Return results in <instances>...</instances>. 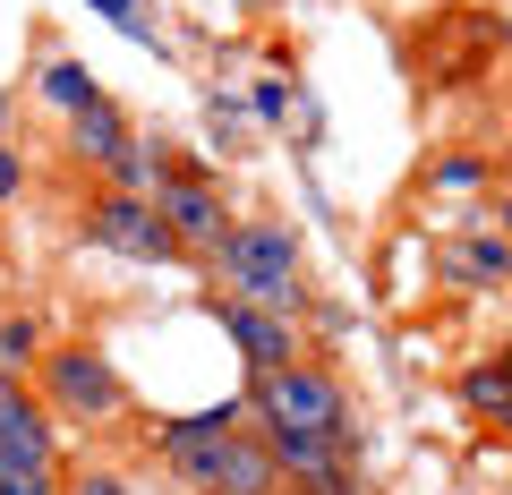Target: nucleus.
Here are the masks:
<instances>
[{"label": "nucleus", "instance_id": "nucleus-1", "mask_svg": "<svg viewBox=\"0 0 512 495\" xmlns=\"http://www.w3.org/2000/svg\"><path fill=\"white\" fill-rule=\"evenodd\" d=\"M214 274L239 308H274L291 316L299 308V231L291 222H231L214 248Z\"/></svg>", "mask_w": 512, "mask_h": 495}, {"label": "nucleus", "instance_id": "nucleus-2", "mask_svg": "<svg viewBox=\"0 0 512 495\" xmlns=\"http://www.w3.org/2000/svg\"><path fill=\"white\" fill-rule=\"evenodd\" d=\"M248 410L265 427H299V436H333V444H359V427H350V393L333 367L316 359H291V367H265L248 385Z\"/></svg>", "mask_w": 512, "mask_h": 495}, {"label": "nucleus", "instance_id": "nucleus-3", "mask_svg": "<svg viewBox=\"0 0 512 495\" xmlns=\"http://www.w3.org/2000/svg\"><path fill=\"white\" fill-rule=\"evenodd\" d=\"M35 376H43V410H69V419H120V410H128L120 367H111L94 342H60V350H43Z\"/></svg>", "mask_w": 512, "mask_h": 495}, {"label": "nucleus", "instance_id": "nucleus-4", "mask_svg": "<svg viewBox=\"0 0 512 495\" xmlns=\"http://www.w3.org/2000/svg\"><path fill=\"white\" fill-rule=\"evenodd\" d=\"M86 239L111 248V257H137V265H180V239L163 231L154 197H120V188L86 197Z\"/></svg>", "mask_w": 512, "mask_h": 495}, {"label": "nucleus", "instance_id": "nucleus-5", "mask_svg": "<svg viewBox=\"0 0 512 495\" xmlns=\"http://www.w3.org/2000/svg\"><path fill=\"white\" fill-rule=\"evenodd\" d=\"M154 214H163V231L180 239V257H214L222 231H231V205H222V188L197 180V171H171V180L154 188Z\"/></svg>", "mask_w": 512, "mask_h": 495}, {"label": "nucleus", "instance_id": "nucleus-6", "mask_svg": "<svg viewBox=\"0 0 512 495\" xmlns=\"http://www.w3.org/2000/svg\"><path fill=\"white\" fill-rule=\"evenodd\" d=\"M197 495H282V470H274V444L256 436V427H231L205 461Z\"/></svg>", "mask_w": 512, "mask_h": 495}, {"label": "nucleus", "instance_id": "nucleus-7", "mask_svg": "<svg viewBox=\"0 0 512 495\" xmlns=\"http://www.w3.org/2000/svg\"><path fill=\"white\" fill-rule=\"evenodd\" d=\"M436 274L453 282V291H495V282H512V239H495V231H444L436 239Z\"/></svg>", "mask_w": 512, "mask_h": 495}, {"label": "nucleus", "instance_id": "nucleus-8", "mask_svg": "<svg viewBox=\"0 0 512 495\" xmlns=\"http://www.w3.org/2000/svg\"><path fill=\"white\" fill-rule=\"evenodd\" d=\"M222 333L239 342V359L265 376V367H291L299 359V342H291V316H274V308H239V299H222Z\"/></svg>", "mask_w": 512, "mask_h": 495}, {"label": "nucleus", "instance_id": "nucleus-9", "mask_svg": "<svg viewBox=\"0 0 512 495\" xmlns=\"http://www.w3.org/2000/svg\"><path fill=\"white\" fill-rule=\"evenodd\" d=\"M231 427H239V402H222V410H197V419H171L154 444H163V461L188 478V487H197V478H205V461H214V444L231 436Z\"/></svg>", "mask_w": 512, "mask_h": 495}, {"label": "nucleus", "instance_id": "nucleus-10", "mask_svg": "<svg viewBox=\"0 0 512 495\" xmlns=\"http://www.w3.org/2000/svg\"><path fill=\"white\" fill-rule=\"evenodd\" d=\"M0 461H60L52 453V410L18 385H0Z\"/></svg>", "mask_w": 512, "mask_h": 495}, {"label": "nucleus", "instance_id": "nucleus-11", "mask_svg": "<svg viewBox=\"0 0 512 495\" xmlns=\"http://www.w3.org/2000/svg\"><path fill=\"white\" fill-rule=\"evenodd\" d=\"M69 146L86 154L94 171H111V163H120L128 146H137V129H128V120H120V103H111V94H103V103H86V111H77V120H69Z\"/></svg>", "mask_w": 512, "mask_h": 495}, {"label": "nucleus", "instance_id": "nucleus-12", "mask_svg": "<svg viewBox=\"0 0 512 495\" xmlns=\"http://www.w3.org/2000/svg\"><path fill=\"white\" fill-rule=\"evenodd\" d=\"M43 94H52V103L69 111V120H77L86 103H103V86H94V69H86V60H52V69H43Z\"/></svg>", "mask_w": 512, "mask_h": 495}, {"label": "nucleus", "instance_id": "nucleus-13", "mask_svg": "<svg viewBox=\"0 0 512 495\" xmlns=\"http://www.w3.org/2000/svg\"><path fill=\"white\" fill-rule=\"evenodd\" d=\"M35 359H43V333L26 325V316H0V385H18Z\"/></svg>", "mask_w": 512, "mask_h": 495}, {"label": "nucleus", "instance_id": "nucleus-14", "mask_svg": "<svg viewBox=\"0 0 512 495\" xmlns=\"http://www.w3.org/2000/svg\"><path fill=\"white\" fill-rule=\"evenodd\" d=\"M461 402H470L478 419H495V410L512 402V376H504V359H487V367H470V376H461Z\"/></svg>", "mask_w": 512, "mask_h": 495}, {"label": "nucleus", "instance_id": "nucleus-15", "mask_svg": "<svg viewBox=\"0 0 512 495\" xmlns=\"http://www.w3.org/2000/svg\"><path fill=\"white\" fill-rule=\"evenodd\" d=\"M0 495H60V461H0Z\"/></svg>", "mask_w": 512, "mask_h": 495}, {"label": "nucleus", "instance_id": "nucleus-16", "mask_svg": "<svg viewBox=\"0 0 512 495\" xmlns=\"http://www.w3.org/2000/svg\"><path fill=\"white\" fill-rule=\"evenodd\" d=\"M478 180H487V163H478V154H453V163L427 171V188H478Z\"/></svg>", "mask_w": 512, "mask_h": 495}, {"label": "nucleus", "instance_id": "nucleus-17", "mask_svg": "<svg viewBox=\"0 0 512 495\" xmlns=\"http://www.w3.org/2000/svg\"><path fill=\"white\" fill-rule=\"evenodd\" d=\"M60 495H128V478L120 470H86V478H69Z\"/></svg>", "mask_w": 512, "mask_h": 495}, {"label": "nucleus", "instance_id": "nucleus-18", "mask_svg": "<svg viewBox=\"0 0 512 495\" xmlns=\"http://www.w3.org/2000/svg\"><path fill=\"white\" fill-rule=\"evenodd\" d=\"M18 188H26V163H18V146H0V205H18Z\"/></svg>", "mask_w": 512, "mask_h": 495}, {"label": "nucleus", "instance_id": "nucleus-19", "mask_svg": "<svg viewBox=\"0 0 512 495\" xmlns=\"http://www.w3.org/2000/svg\"><path fill=\"white\" fill-rule=\"evenodd\" d=\"M495 239H512V180H495V222H487Z\"/></svg>", "mask_w": 512, "mask_h": 495}, {"label": "nucleus", "instance_id": "nucleus-20", "mask_svg": "<svg viewBox=\"0 0 512 495\" xmlns=\"http://www.w3.org/2000/svg\"><path fill=\"white\" fill-rule=\"evenodd\" d=\"M495 427H504V436H512V402H504V410H495Z\"/></svg>", "mask_w": 512, "mask_h": 495}, {"label": "nucleus", "instance_id": "nucleus-21", "mask_svg": "<svg viewBox=\"0 0 512 495\" xmlns=\"http://www.w3.org/2000/svg\"><path fill=\"white\" fill-rule=\"evenodd\" d=\"M504 376H512V342H504Z\"/></svg>", "mask_w": 512, "mask_h": 495}, {"label": "nucleus", "instance_id": "nucleus-22", "mask_svg": "<svg viewBox=\"0 0 512 495\" xmlns=\"http://www.w3.org/2000/svg\"><path fill=\"white\" fill-rule=\"evenodd\" d=\"M504 43H512V18H504Z\"/></svg>", "mask_w": 512, "mask_h": 495}]
</instances>
